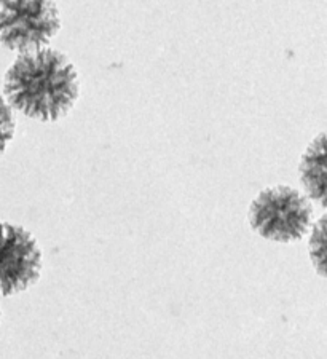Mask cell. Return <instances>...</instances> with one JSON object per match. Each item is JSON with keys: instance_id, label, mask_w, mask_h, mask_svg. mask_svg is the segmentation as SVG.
<instances>
[{"instance_id": "obj_5", "label": "cell", "mask_w": 327, "mask_h": 359, "mask_svg": "<svg viewBox=\"0 0 327 359\" xmlns=\"http://www.w3.org/2000/svg\"><path fill=\"white\" fill-rule=\"evenodd\" d=\"M300 181L313 200L326 206V135L314 139L300 163Z\"/></svg>"}, {"instance_id": "obj_2", "label": "cell", "mask_w": 327, "mask_h": 359, "mask_svg": "<svg viewBox=\"0 0 327 359\" xmlns=\"http://www.w3.org/2000/svg\"><path fill=\"white\" fill-rule=\"evenodd\" d=\"M312 219V203L299 190L286 185L260 192L249 208L251 227L264 238L279 243L300 240Z\"/></svg>"}, {"instance_id": "obj_1", "label": "cell", "mask_w": 327, "mask_h": 359, "mask_svg": "<svg viewBox=\"0 0 327 359\" xmlns=\"http://www.w3.org/2000/svg\"><path fill=\"white\" fill-rule=\"evenodd\" d=\"M10 106L26 117L56 121L79 100V77L66 56L56 50L22 53L4 82Z\"/></svg>"}, {"instance_id": "obj_6", "label": "cell", "mask_w": 327, "mask_h": 359, "mask_svg": "<svg viewBox=\"0 0 327 359\" xmlns=\"http://www.w3.org/2000/svg\"><path fill=\"white\" fill-rule=\"evenodd\" d=\"M15 135V117L7 101L0 96V155L5 152Z\"/></svg>"}, {"instance_id": "obj_7", "label": "cell", "mask_w": 327, "mask_h": 359, "mask_svg": "<svg viewBox=\"0 0 327 359\" xmlns=\"http://www.w3.org/2000/svg\"><path fill=\"white\" fill-rule=\"evenodd\" d=\"M324 222L326 219H321L318 229L313 231L312 238V251L313 262H319V273L324 275Z\"/></svg>"}, {"instance_id": "obj_4", "label": "cell", "mask_w": 327, "mask_h": 359, "mask_svg": "<svg viewBox=\"0 0 327 359\" xmlns=\"http://www.w3.org/2000/svg\"><path fill=\"white\" fill-rule=\"evenodd\" d=\"M42 252L32 235L18 225L0 222V294L13 295L37 283Z\"/></svg>"}, {"instance_id": "obj_3", "label": "cell", "mask_w": 327, "mask_h": 359, "mask_svg": "<svg viewBox=\"0 0 327 359\" xmlns=\"http://www.w3.org/2000/svg\"><path fill=\"white\" fill-rule=\"evenodd\" d=\"M60 27L55 0H0V42L8 50H42Z\"/></svg>"}]
</instances>
